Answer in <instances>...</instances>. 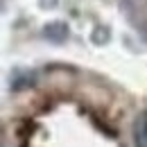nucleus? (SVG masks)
Here are the masks:
<instances>
[{
	"mask_svg": "<svg viewBox=\"0 0 147 147\" xmlns=\"http://www.w3.org/2000/svg\"><path fill=\"white\" fill-rule=\"evenodd\" d=\"M41 36L50 43H55V45H61L70 36V27H68L66 20H50L41 27Z\"/></svg>",
	"mask_w": 147,
	"mask_h": 147,
	"instance_id": "1",
	"label": "nucleus"
},
{
	"mask_svg": "<svg viewBox=\"0 0 147 147\" xmlns=\"http://www.w3.org/2000/svg\"><path fill=\"white\" fill-rule=\"evenodd\" d=\"M134 131H136V143H138V147H147V111H143L138 115Z\"/></svg>",
	"mask_w": 147,
	"mask_h": 147,
	"instance_id": "2",
	"label": "nucleus"
},
{
	"mask_svg": "<svg viewBox=\"0 0 147 147\" xmlns=\"http://www.w3.org/2000/svg\"><path fill=\"white\" fill-rule=\"evenodd\" d=\"M91 41L95 43V45H107V43L111 41V30L107 27V25H97V27H93Z\"/></svg>",
	"mask_w": 147,
	"mask_h": 147,
	"instance_id": "3",
	"label": "nucleus"
},
{
	"mask_svg": "<svg viewBox=\"0 0 147 147\" xmlns=\"http://www.w3.org/2000/svg\"><path fill=\"white\" fill-rule=\"evenodd\" d=\"M30 86H34V75H23L18 79H11V84H9L11 91H23V88H30Z\"/></svg>",
	"mask_w": 147,
	"mask_h": 147,
	"instance_id": "4",
	"label": "nucleus"
},
{
	"mask_svg": "<svg viewBox=\"0 0 147 147\" xmlns=\"http://www.w3.org/2000/svg\"><path fill=\"white\" fill-rule=\"evenodd\" d=\"M41 2H43V5H48V7H55V5H57V0H41Z\"/></svg>",
	"mask_w": 147,
	"mask_h": 147,
	"instance_id": "5",
	"label": "nucleus"
}]
</instances>
